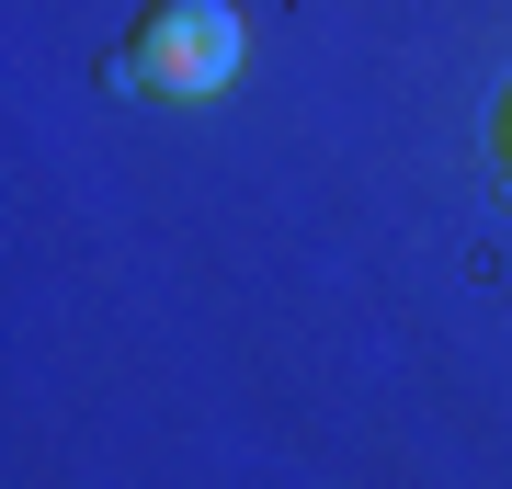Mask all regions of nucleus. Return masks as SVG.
I'll list each match as a JSON object with an SVG mask.
<instances>
[{
  "mask_svg": "<svg viewBox=\"0 0 512 489\" xmlns=\"http://www.w3.org/2000/svg\"><path fill=\"white\" fill-rule=\"evenodd\" d=\"M239 57H251V35H239L228 0H160V12L126 35V80L148 91V103H217V91L239 80Z\"/></svg>",
  "mask_w": 512,
  "mask_h": 489,
  "instance_id": "obj_1",
  "label": "nucleus"
},
{
  "mask_svg": "<svg viewBox=\"0 0 512 489\" xmlns=\"http://www.w3.org/2000/svg\"><path fill=\"white\" fill-rule=\"evenodd\" d=\"M501 160H512V114H501Z\"/></svg>",
  "mask_w": 512,
  "mask_h": 489,
  "instance_id": "obj_2",
  "label": "nucleus"
}]
</instances>
